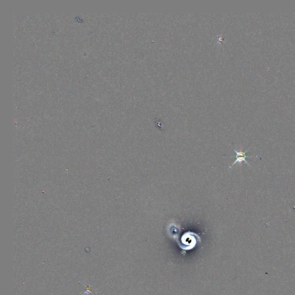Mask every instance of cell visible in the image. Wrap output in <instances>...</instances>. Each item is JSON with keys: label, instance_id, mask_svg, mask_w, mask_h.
<instances>
[{"label": "cell", "instance_id": "1", "mask_svg": "<svg viewBox=\"0 0 295 295\" xmlns=\"http://www.w3.org/2000/svg\"><path fill=\"white\" fill-rule=\"evenodd\" d=\"M197 237H198L197 235L190 232H186L183 235L182 243L183 246H185V250H190L194 247L197 242Z\"/></svg>", "mask_w": 295, "mask_h": 295}, {"label": "cell", "instance_id": "2", "mask_svg": "<svg viewBox=\"0 0 295 295\" xmlns=\"http://www.w3.org/2000/svg\"><path fill=\"white\" fill-rule=\"evenodd\" d=\"M234 150L235 152L236 153V156H235L236 160H235L234 163L231 166H230V167H232V166H234L235 164H236V163H239V164H242L243 162H245L247 165L250 166V165L249 164V163L247 162L246 158H251V157H253V156H247L246 153L248 151V150H246V152H243L242 150L237 151L236 150H234Z\"/></svg>", "mask_w": 295, "mask_h": 295}]
</instances>
